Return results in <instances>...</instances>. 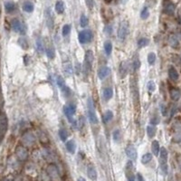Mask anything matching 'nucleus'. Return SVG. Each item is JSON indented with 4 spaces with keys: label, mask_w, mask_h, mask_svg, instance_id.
<instances>
[{
    "label": "nucleus",
    "mask_w": 181,
    "mask_h": 181,
    "mask_svg": "<svg viewBox=\"0 0 181 181\" xmlns=\"http://www.w3.org/2000/svg\"><path fill=\"white\" fill-rule=\"evenodd\" d=\"M63 112L66 118L68 119L69 122H71L74 127H77V121H75L73 118L76 112V106L73 103H70L69 105H66L63 107Z\"/></svg>",
    "instance_id": "1"
},
{
    "label": "nucleus",
    "mask_w": 181,
    "mask_h": 181,
    "mask_svg": "<svg viewBox=\"0 0 181 181\" xmlns=\"http://www.w3.org/2000/svg\"><path fill=\"white\" fill-rule=\"evenodd\" d=\"M168 150L165 148H161L160 151V170L164 175L168 174Z\"/></svg>",
    "instance_id": "2"
},
{
    "label": "nucleus",
    "mask_w": 181,
    "mask_h": 181,
    "mask_svg": "<svg viewBox=\"0 0 181 181\" xmlns=\"http://www.w3.org/2000/svg\"><path fill=\"white\" fill-rule=\"evenodd\" d=\"M129 34V23L127 21H122L119 24L117 36L120 41H124Z\"/></svg>",
    "instance_id": "3"
},
{
    "label": "nucleus",
    "mask_w": 181,
    "mask_h": 181,
    "mask_svg": "<svg viewBox=\"0 0 181 181\" xmlns=\"http://www.w3.org/2000/svg\"><path fill=\"white\" fill-rule=\"evenodd\" d=\"M87 105H88V117H89V121L92 124H97L98 123V118L97 115L95 113V108H94V103L93 101L89 98L88 102H87Z\"/></svg>",
    "instance_id": "4"
},
{
    "label": "nucleus",
    "mask_w": 181,
    "mask_h": 181,
    "mask_svg": "<svg viewBox=\"0 0 181 181\" xmlns=\"http://www.w3.org/2000/svg\"><path fill=\"white\" fill-rule=\"evenodd\" d=\"M11 26H12V29L15 33H18L20 34H25V31H26L25 25L19 19L14 18L11 21Z\"/></svg>",
    "instance_id": "5"
},
{
    "label": "nucleus",
    "mask_w": 181,
    "mask_h": 181,
    "mask_svg": "<svg viewBox=\"0 0 181 181\" xmlns=\"http://www.w3.org/2000/svg\"><path fill=\"white\" fill-rule=\"evenodd\" d=\"M78 39H79V42L82 44H89L92 39V33L91 30H82L79 33V35H78Z\"/></svg>",
    "instance_id": "6"
},
{
    "label": "nucleus",
    "mask_w": 181,
    "mask_h": 181,
    "mask_svg": "<svg viewBox=\"0 0 181 181\" xmlns=\"http://www.w3.org/2000/svg\"><path fill=\"white\" fill-rule=\"evenodd\" d=\"M15 156L18 160L20 161H25L28 159V150L27 149L23 146L19 145L15 148Z\"/></svg>",
    "instance_id": "7"
},
{
    "label": "nucleus",
    "mask_w": 181,
    "mask_h": 181,
    "mask_svg": "<svg viewBox=\"0 0 181 181\" xmlns=\"http://www.w3.org/2000/svg\"><path fill=\"white\" fill-rule=\"evenodd\" d=\"M56 82H57V85L59 86V88L61 89L62 91V93L65 96H69L71 94V89L66 85L65 83V81L64 79L62 77V76H57L56 78Z\"/></svg>",
    "instance_id": "8"
},
{
    "label": "nucleus",
    "mask_w": 181,
    "mask_h": 181,
    "mask_svg": "<svg viewBox=\"0 0 181 181\" xmlns=\"http://www.w3.org/2000/svg\"><path fill=\"white\" fill-rule=\"evenodd\" d=\"M22 142L25 146H32L35 142V136L31 131H26L22 136Z\"/></svg>",
    "instance_id": "9"
},
{
    "label": "nucleus",
    "mask_w": 181,
    "mask_h": 181,
    "mask_svg": "<svg viewBox=\"0 0 181 181\" xmlns=\"http://www.w3.org/2000/svg\"><path fill=\"white\" fill-rule=\"evenodd\" d=\"M125 175H126L127 181H135V179H136L135 174L133 172V164H132V162L131 160L128 161L127 164H126Z\"/></svg>",
    "instance_id": "10"
},
{
    "label": "nucleus",
    "mask_w": 181,
    "mask_h": 181,
    "mask_svg": "<svg viewBox=\"0 0 181 181\" xmlns=\"http://www.w3.org/2000/svg\"><path fill=\"white\" fill-rule=\"evenodd\" d=\"M94 56H93V52L92 50H88L85 53V57H84V64L85 67L88 71H91L92 63H93Z\"/></svg>",
    "instance_id": "11"
},
{
    "label": "nucleus",
    "mask_w": 181,
    "mask_h": 181,
    "mask_svg": "<svg viewBox=\"0 0 181 181\" xmlns=\"http://www.w3.org/2000/svg\"><path fill=\"white\" fill-rule=\"evenodd\" d=\"M125 153L127 155V157L131 160H137V157H138V152H137V150L135 148V146L130 144L126 147L125 149Z\"/></svg>",
    "instance_id": "12"
},
{
    "label": "nucleus",
    "mask_w": 181,
    "mask_h": 181,
    "mask_svg": "<svg viewBox=\"0 0 181 181\" xmlns=\"http://www.w3.org/2000/svg\"><path fill=\"white\" fill-rule=\"evenodd\" d=\"M7 130V119L5 114L0 115V137L2 138Z\"/></svg>",
    "instance_id": "13"
},
{
    "label": "nucleus",
    "mask_w": 181,
    "mask_h": 181,
    "mask_svg": "<svg viewBox=\"0 0 181 181\" xmlns=\"http://www.w3.org/2000/svg\"><path fill=\"white\" fill-rule=\"evenodd\" d=\"M45 18H46L47 27H49L50 29H53V15L51 8H47L45 10Z\"/></svg>",
    "instance_id": "14"
},
{
    "label": "nucleus",
    "mask_w": 181,
    "mask_h": 181,
    "mask_svg": "<svg viewBox=\"0 0 181 181\" xmlns=\"http://www.w3.org/2000/svg\"><path fill=\"white\" fill-rule=\"evenodd\" d=\"M175 9L176 6L172 2H167L164 5V12L165 14L169 15H173L175 13Z\"/></svg>",
    "instance_id": "15"
},
{
    "label": "nucleus",
    "mask_w": 181,
    "mask_h": 181,
    "mask_svg": "<svg viewBox=\"0 0 181 181\" xmlns=\"http://www.w3.org/2000/svg\"><path fill=\"white\" fill-rule=\"evenodd\" d=\"M169 77L173 82H177L179 79V74L178 71L173 66H170L169 68Z\"/></svg>",
    "instance_id": "16"
},
{
    "label": "nucleus",
    "mask_w": 181,
    "mask_h": 181,
    "mask_svg": "<svg viewBox=\"0 0 181 181\" xmlns=\"http://www.w3.org/2000/svg\"><path fill=\"white\" fill-rule=\"evenodd\" d=\"M111 73V69L107 66H102V68H100L99 72H98V76L101 80L105 79Z\"/></svg>",
    "instance_id": "17"
},
{
    "label": "nucleus",
    "mask_w": 181,
    "mask_h": 181,
    "mask_svg": "<svg viewBox=\"0 0 181 181\" xmlns=\"http://www.w3.org/2000/svg\"><path fill=\"white\" fill-rule=\"evenodd\" d=\"M5 10L7 14H12L16 10V5L13 1H6L5 3Z\"/></svg>",
    "instance_id": "18"
},
{
    "label": "nucleus",
    "mask_w": 181,
    "mask_h": 181,
    "mask_svg": "<svg viewBox=\"0 0 181 181\" xmlns=\"http://www.w3.org/2000/svg\"><path fill=\"white\" fill-rule=\"evenodd\" d=\"M87 175L91 180L95 181L97 179V171L92 165H90L87 169Z\"/></svg>",
    "instance_id": "19"
},
{
    "label": "nucleus",
    "mask_w": 181,
    "mask_h": 181,
    "mask_svg": "<svg viewBox=\"0 0 181 181\" xmlns=\"http://www.w3.org/2000/svg\"><path fill=\"white\" fill-rule=\"evenodd\" d=\"M65 147H66V150L69 153L71 154H74L75 152V150H76V144H75V141L73 140H70L66 142L65 144Z\"/></svg>",
    "instance_id": "20"
},
{
    "label": "nucleus",
    "mask_w": 181,
    "mask_h": 181,
    "mask_svg": "<svg viewBox=\"0 0 181 181\" xmlns=\"http://www.w3.org/2000/svg\"><path fill=\"white\" fill-rule=\"evenodd\" d=\"M129 73V65L126 62H122L120 64V73L121 78H124Z\"/></svg>",
    "instance_id": "21"
},
{
    "label": "nucleus",
    "mask_w": 181,
    "mask_h": 181,
    "mask_svg": "<svg viewBox=\"0 0 181 181\" xmlns=\"http://www.w3.org/2000/svg\"><path fill=\"white\" fill-rule=\"evenodd\" d=\"M34 9V5L31 1H25L23 4V10L26 13H32Z\"/></svg>",
    "instance_id": "22"
},
{
    "label": "nucleus",
    "mask_w": 181,
    "mask_h": 181,
    "mask_svg": "<svg viewBox=\"0 0 181 181\" xmlns=\"http://www.w3.org/2000/svg\"><path fill=\"white\" fill-rule=\"evenodd\" d=\"M55 11L59 15L63 14V12H64V3H63V1L58 0L55 3Z\"/></svg>",
    "instance_id": "23"
},
{
    "label": "nucleus",
    "mask_w": 181,
    "mask_h": 181,
    "mask_svg": "<svg viewBox=\"0 0 181 181\" xmlns=\"http://www.w3.org/2000/svg\"><path fill=\"white\" fill-rule=\"evenodd\" d=\"M181 92L177 88H173L170 90V97L173 101H179L180 99Z\"/></svg>",
    "instance_id": "24"
},
{
    "label": "nucleus",
    "mask_w": 181,
    "mask_h": 181,
    "mask_svg": "<svg viewBox=\"0 0 181 181\" xmlns=\"http://www.w3.org/2000/svg\"><path fill=\"white\" fill-rule=\"evenodd\" d=\"M112 96H113V90L111 87L105 88L103 91V98L106 101H110L112 98Z\"/></svg>",
    "instance_id": "25"
},
{
    "label": "nucleus",
    "mask_w": 181,
    "mask_h": 181,
    "mask_svg": "<svg viewBox=\"0 0 181 181\" xmlns=\"http://www.w3.org/2000/svg\"><path fill=\"white\" fill-rule=\"evenodd\" d=\"M151 150H152V153L155 156H159L160 151V146L158 141H154L151 144Z\"/></svg>",
    "instance_id": "26"
},
{
    "label": "nucleus",
    "mask_w": 181,
    "mask_h": 181,
    "mask_svg": "<svg viewBox=\"0 0 181 181\" xmlns=\"http://www.w3.org/2000/svg\"><path fill=\"white\" fill-rule=\"evenodd\" d=\"M113 118V112L112 111H106L104 112V114L102 115V121L104 123L109 122L110 121H112Z\"/></svg>",
    "instance_id": "27"
},
{
    "label": "nucleus",
    "mask_w": 181,
    "mask_h": 181,
    "mask_svg": "<svg viewBox=\"0 0 181 181\" xmlns=\"http://www.w3.org/2000/svg\"><path fill=\"white\" fill-rule=\"evenodd\" d=\"M58 134H59V138H60V140H61L62 141H66V140H67V138H68V136H69L68 131H67L64 128H61V129L59 130Z\"/></svg>",
    "instance_id": "28"
},
{
    "label": "nucleus",
    "mask_w": 181,
    "mask_h": 181,
    "mask_svg": "<svg viewBox=\"0 0 181 181\" xmlns=\"http://www.w3.org/2000/svg\"><path fill=\"white\" fill-rule=\"evenodd\" d=\"M157 132V128L154 125H149L147 127V134L149 138H153L156 135Z\"/></svg>",
    "instance_id": "29"
},
{
    "label": "nucleus",
    "mask_w": 181,
    "mask_h": 181,
    "mask_svg": "<svg viewBox=\"0 0 181 181\" xmlns=\"http://www.w3.org/2000/svg\"><path fill=\"white\" fill-rule=\"evenodd\" d=\"M45 52H46V55L49 59H53L55 57V51L53 46H47L45 48Z\"/></svg>",
    "instance_id": "30"
},
{
    "label": "nucleus",
    "mask_w": 181,
    "mask_h": 181,
    "mask_svg": "<svg viewBox=\"0 0 181 181\" xmlns=\"http://www.w3.org/2000/svg\"><path fill=\"white\" fill-rule=\"evenodd\" d=\"M17 43H18L19 46H20L22 49H24V50H26V49H28V47H29L27 40H26L25 38H24V37H20V38L18 39V42H17Z\"/></svg>",
    "instance_id": "31"
},
{
    "label": "nucleus",
    "mask_w": 181,
    "mask_h": 181,
    "mask_svg": "<svg viewBox=\"0 0 181 181\" xmlns=\"http://www.w3.org/2000/svg\"><path fill=\"white\" fill-rule=\"evenodd\" d=\"M151 160H152V154L151 153H146L141 158V163L144 164V165L150 163Z\"/></svg>",
    "instance_id": "32"
},
{
    "label": "nucleus",
    "mask_w": 181,
    "mask_h": 181,
    "mask_svg": "<svg viewBox=\"0 0 181 181\" xmlns=\"http://www.w3.org/2000/svg\"><path fill=\"white\" fill-rule=\"evenodd\" d=\"M149 44H150V40H149L148 38L143 37V38H141V39L138 41V47H139V48H143V47L147 46Z\"/></svg>",
    "instance_id": "33"
},
{
    "label": "nucleus",
    "mask_w": 181,
    "mask_h": 181,
    "mask_svg": "<svg viewBox=\"0 0 181 181\" xmlns=\"http://www.w3.org/2000/svg\"><path fill=\"white\" fill-rule=\"evenodd\" d=\"M88 24H89V19L87 18V16L84 14H82L81 15V17H80V24H81V26L84 28V27H86L88 25Z\"/></svg>",
    "instance_id": "34"
},
{
    "label": "nucleus",
    "mask_w": 181,
    "mask_h": 181,
    "mask_svg": "<svg viewBox=\"0 0 181 181\" xmlns=\"http://www.w3.org/2000/svg\"><path fill=\"white\" fill-rule=\"evenodd\" d=\"M104 51H105V53L107 55H111L112 51V44L111 42H105L104 43Z\"/></svg>",
    "instance_id": "35"
},
{
    "label": "nucleus",
    "mask_w": 181,
    "mask_h": 181,
    "mask_svg": "<svg viewBox=\"0 0 181 181\" xmlns=\"http://www.w3.org/2000/svg\"><path fill=\"white\" fill-rule=\"evenodd\" d=\"M150 16V11H149V8L147 6H144L142 9H141V19H147L148 17Z\"/></svg>",
    "instance_id": "36"
},
{
    "label": "nucleus",
    "mask_w": 181,
    "mask_h": 181,
    "mask_svg": "<svg viewBox=\"0 0 181 181\" xmlns=\"http://www.w3.org/2000/svg\"><path fill=\"white\" fill-rule=\"evenodd\" d=\"M71 29H72V26L71 24H64L63 26V29H62V34L63 36H67L70 32H71Z\"/></svg>",
    "instance_id": "37"
},
{
    "label": "nucleus",
    "mask_w": 181,
    "mask_h": 181,
    "mask_svg": "<svg viewBox=\"0 0 181 181\" xmlns=\"http://www.w3.org/2000/svg\"><path fill=\"white\" fill-rule=\"evenodd\" d=\"M36 46H37V50H38L39 53H44V44H43L42 39L38 38V39L36 40Z\"/></svg>",
    "instance_id": "38"
},
{
    "label": "nucleus",
    "mask_w": 181,
    "mask_h": 181,
    "mask_svg": "<svg viewBox=\"0 0 181 181\" xmlns=\"http://www.w3.org/2000/svg\"><path fill=\"white\" fill-rule=\"evenodd\" d=\"M112 139L115 142L119 143L121 141V131L119 130H115L112 133Z\"/></svg>",
    "instance_id": "39"
},
{
    "label": "nucleus",
    "mask_w": 181,
    "mask_h": 181,
    "mask_svg": "<svg viewBox=\"0 0 181 181\" xmlns=\"http://www.w3.org/2000/svg\"><path fill=\"white\" fill-rule=\"evenodd\" d=\"M156 62V54L154 53H150L148 55V63L150 65H153Z\"/></svg>",
    "instance_id": "40"
},
{
    "label": "nucleus",
    "mask_w": 181,
    "mask_h": 181,
    "mask_svg": "<svg viewBox=\"0 0 181 181\" xmlns=\"http://www.w3.org/2000/svg\"><path fill=\"white\" fill-rule=\"evenodd\" d=\"M132 66H133V69H134L135 71L138 70V69L140 68V66H141V61H140V59H139L138 56H135V57H134L133 62H132Z\"/></svg>",
    "instance_id": "41"
},
{
    "label": "nucleus",
    "mask_w": 181,
    "mask_h": 181,
    "mask_svg": "<svg viewBox=\"0 0 181 181\" xmlns=\"http://www.w3.org/2000/svg\"><path fill=\"white\" fill-rule=\"evenodd\" d=\"M170 44L172 47H174V48L179 45V41H178V39H177L176 36H174V35L170 36Z\"/></svg>",
    "instance_id": "42"
},
{
    "label": "nucleus",
    "mask_w": 181,
    "mask_h": 181,
    "mask_svg": "<svg viewBox=\"0 0 181 181\" xmlns=\"http://www.w3.org/2000/svg\"><path fill=\"white\" fill-rule=\"evenodd\" d=\"M147 88H148V90L150 91V92H154L155 91V89H156V85H155V82H153V81H150L149 82H148V84H147Z\"/></svg>",
    "instance_id": "43"
},
{
    "label": "nucleus",
    "mask_w": 181,
    "mask_h": 181,
    "mask_svg": "<svg viewBox=\"0 0 181 181\" xmlns=\"http://www.w3.org/2000/svg\"><path fill=\"white\" fill-rule=\"evenodd\" d=\"M77 124H78V126H79L80 129H82L84 127V125H85V119H84L83 116H81L79 118V121H77Z\"/></svg>",
    "instance_id": "44"
},
{
    "label": "nucleus",
    "mask_w": 181,
    "mask_h": 181,
    "mask_svg": "<svg viewBox=\"0 0 181 181\" xmlns=\"http://www.w3.org/2000/svg\"><path fill=\"white\" fill-rule=\"evenodd\" d=\"M64 70H65V72H66L68 74H72V73H73V68H72V65H71L70 63L64 64Z\"/></svg>",
    "instance_id": "45"
},
{
    "label": "nucleus",
    "mask_w": 181,
    "mask_h": 181,
    "mask_svg": "<svg viewBox=\"0 0 181 181\" xmlns=\"http://www.w3.org/2000/svg\"><path fill=\"white\" fill-rule=\"evenodd\" d=\"M85 3H86V5H87V6H88L89 9L92 10L93 8V5H94L93 0H85Z\"/></svg>",
    "instance_id": "46"
},
{
    "label": "nucleus",
    "mask_w": 181,
    "mask_h": 181,
    "mask_svg": "<svg viewBox=\"0 0 181 181\" xmlns=\"http://www.w3.org/2000/svg\"><path fill=\"white\" fill-rule=\"evenodd\" d=\"M159 122H160V119H159L158 117H154V118H152L151 121H150V123H151L152 125H157V124H159Z\"/></svg>",
    "instance_id": "47"
},
{
    "label": "nucleus",
    "mask_w": 181,
    "mask_h": 181,
    "mask_svg": "<svg viewBox=\"0 0 181 181\" xmlns=\"http://www.w3.org/2000/svg\"><path fill=\"white\" fill-rule=\"evenodd\" d=\"M104 31H105V33H106L107 34H112V28L111 25H107V26H105Z\"/></svg>",
    "instance_id": "48"
},
{
    "label": "nucleus",
    "mask_w": 181,
    "mask_h": 181,
    "mask_svg": "<svg viewBox=\"0 0 181 181\" xmlns=\"http://www.w3.org/2000/svg\"><path fill=\"white\" fill-rule=\"evenodd\" d=\"M161 112L164 116L167 115V108L165 107V105H161Z\"/></svg>",
    "instance_id": "49"
},
{
    "label": "nucleus",
    "mask_w": 181,
    "mask_h": 181,
    "mask_svg": "<svg viewBox=\"0 0 181 181\" xmlns=\"http://www.w3.org/2000/svg\"><path fill=\"white\" fill-rule=\"evenodd\" d=\"M137 179H138V181H144V178L141 174H138L137 175Z\"/></svg>",
    "instance_id": "50"
},
{
    "label": "nucleus",
    "mask_w": 181,
    "mask_h": 181,
    "mask_svg": "<svg viewBox=\"0 0 181 181\" xmlns=\"http://www.w3.org/2000/svg\"><path fill=\"white\" fill-rule=\"evenodd\" d=\"M112 1H113V0H104V2H105L106 4H111Z\"/></svg>",
    "instance_id": "51"
},
{
    "label": "nucleus",
    "mask_w": 181,
    "mask_h": 181,
    "mask_svg": "<svg viewBox=\"0 0 181 181\" xmlns=\"http://www.w3.org/2000/svg\"><path fill=\"white\" fill-rule=\"evenodd\" d=\"M3 181H13L11 179H9V178H6V179H5Z\"/></svg>",
    "instance_id": "52"
},
{
    "label": "nucleus",
    "mask_w": 181,
    "mask_h": 181,
    "mask_svg": "<svg viewBox=\"0 0 181 181\" xmlns=\"http://www.w3.org/2000/svg\"><path fill=\"white\" fill-rule=\"evenodd\" d=\"M77 181H85V179H84L83 178H79V179H78V180H77Z\"/></svg>",
    "instance_id": "53"
},
{
    "label": "nucleus",
    "mask_w": 181,
    "mask_h": 181,
    "mask_svg": "<svg viewBox=\"0 0 181 181\" xmlns=\"http://www.w3.org/2000/svg\"><path fill=\"white\" fill-rule=\"evenodd\" d=\"M0 92H1V88H0Z\"/></svg>",
    "instance_id": "54"
}]
</instances>
